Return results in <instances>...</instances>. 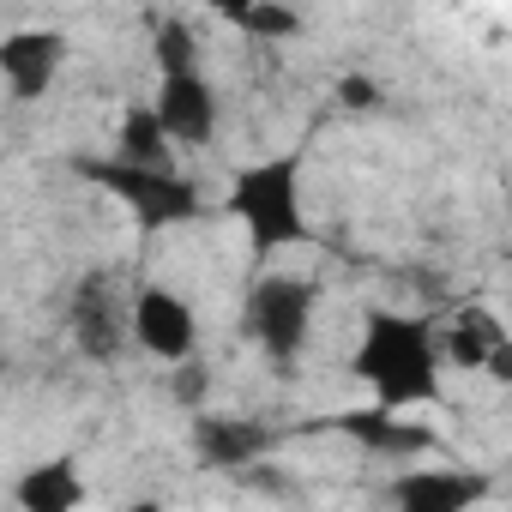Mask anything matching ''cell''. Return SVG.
Returning <instances> with one entry per match:
<instances>
[{
    "label": "cell",
    "instance_id": "cell-1",
    "mask_svg": "<svg viewBox=\"0 0 512 512\" xmlns=\"http://www.w3.org/2000/svg\"><path fill=\"white\" fill-rule=\"evenodd\" d=\"M356 374H362V386L374 392V404L386 416H404V410L440 398L434 326L410 320V314H392V308H374L368 326H362V344H356Z\"/></svg>",
    "mask_w": 512,
    "mask_h": 512
},
{
    "label": "cell",
    "instance_id": "cell-2",
    "mask_svg": "<svg viewBox=\"0 0 512 512\" xmlns=\"http://www.w3.org/2000/svg\"><path fill=\"white\" fill-rule=\"evenodd\" d=\"M229 211L241 217L253 253H278L308 235V205H302V157H266L247 163L229 181Z\"/></svg>",
    "mask_w": 512,
    "mask_h": 512
},
{
    "label": "cell",
    "instance_id": "cell-3",
    "mask_svg": "<svg viewBox=\"0 0 512 512\" xmlns=\"http://www.w3.org/2000/svg\"><path fill=\"white\" fill-rule=\"evenodd\" d=\"M314 308H320V290H314L308 278L272 272V278L253 284V296H247V338L260 344L278 368H290V362H302V350H308Z\"/></svg>",
    "mask_w": 512,
    "mask_h": 512
},
{
    "label": "cell",
    "instance_id": "cell-4",
    "mask_svg": "<svg viewBox=\"0 0 512 512\" xmlns=\"http://www.w3.org/2000/svg\"><path fill=\"white\" fill-rule=\"evenodd\" d=\"M85 175H91L103 193H115V199L139 217L145 235L175 229V223H193V217L205 211L199 187H193L181 169H127V163L109 157V163H85Z\"/></svg>",
    "mask_w": 512,
    "mask_h": 512
},
{
    "label": "cell",
    "instance_id": "cell-5",
    "mask_svg": "<svg viewBox=\"0 0 512 512\" xmlns=\"http://www.w3.org/2000/svg\"><path fill=\"white\" fill-rule=\"evenodd\" d=\"M127 338H133L145 356H157V362H169V368H187V362L199 356V314H193V302L175 296L169 284H145V290L127 296Z\"/></svg>",
    "mask_w": 512,
    "mask_h": 512
},
{
    "label": "cell",
    "instance_id": "cell-6",
    "mask_svg": "<svg viewBox=\"0 0 512 512\" xmlns=\"http://www.w3.org/2000/svg\"><path fill=\"white\" fill-rule=\"evenodd\" d=\"M151 109V121L163 127V139H169V151H181V145H211L217 139V91H211V79L193 67V73H163L157 79V97L145 103Z\"/></svg>",
    "mask_w": 512,
    "mask_h": 512
},
{
    "label": "cell",
    "instance_id": "cell-7",
    "mask_svg": "<svg viewBox=\"0 0 512 512\" xmlns=\"http://www.w3.org/2000/svg\"><path fill=\"white\" fill-rule=\"evenodd\" d=\"M73 344L91 362H115L127 350V290H115L109 272H91L73 290Z\"/></svg>",
    "mask_w": 512,
    "mask_h": 512
},
{
    "label": "cell",
    "instance_id": "cell-8",
    "mask_svg": "<svg viewBox=\"0 0 512 512\" xmlns=\"http://www.w3.org/2000/svg\"><path fill=\"white\" fill-rule=\"evenodd\" d=\"M61 61H67V37H61V31H43V25L13 31L7 43H0V79H7V91L25 97V103L55 85Z\"/></svg>",
    "mask_w": 512,
    "mask_h": 512
},
{
    "label": "cell",
    "instance_id": "cell-9",
    "mask_svg": "<svg viewBox=\"0 0 512 512\" xmlns=\"http://www.w3.org/2000/svg\"><path fill=\"white\" fill-rule=\"evenodd\" d=\"M440 344V356L446 362H458V368H482V374H506V326L494 320V314H482V308H464L452 326H446V338H434Z\"/></svg>",
    "mask_w": 512,
    "mask_h": 512
},
{
    "label": "cell",
    "instance_id": "cell-10",
    "mask_svg": "<svg viewBox=\"0 0 512 512\" xmlns=\"http://www.w3.org/2000/svg\"><path fill=\"white\" fill-rule=\"evenodd\" d=\"M482 494H488V482L470 470H416L398 482L392 512H470Z\"/></svg>",
    "mask_w": 512,
    "mask_h": 512
},
{
    "label": "cell",
    "instance_id": "cell-11",
    "mask_svg": "<svg viewBox=\"0 0 512 512\" xmlns=\"http://www.w3.org/2000/svg\"><path fill=\"white\" fill-rule=\"evenodd\" d=\"M193 446H199V458L211 470H247V464H260L272 452V434L260 422H247V416H205Z\"/></svg>",
    "mask_w": 512,
    "mask_h": 512
},
{
    "label": "cell",
    "instance_id": "cell-12",
    "mask_svg": "<svg viewBox=\"0 0 512 512\" xmlns=\"http://www.w3.org/2000/svg\"><path fill=\"white\" fill-rule=\"evenodd\" d=\"M13 500H19V512H79L85 506V470H79V458L61 452V458L31 464L19 476Z\"/></svg>",
    "mask_w": 512,
    "mask_h": 512
},
{
    "label": "cell",
    "instance_id": "cell-13",
    "mask_svg": "<svg viewBox=\"0 0 512 512\" xmlns=\"http://www.w3.org/2000/svg\"><path fill=\"white\" fill-rule=\"evenodd\" d=\"M115 163H127V169H175V151H169L163 127L151 121V109H133V115L121 121V133H115Z\"/></svg>",
    "mask_w": 512,
    "mask_h": 512
},
{
    "label": "cell",
    "instance_id": "cell-14",
    "mask_svg": "<svg viewBox=\"0 0 512 512\" xmlns=\"http://www.w3.org/2000/svg\"><path fill=\"white\" fill-rule=\"evenodd\" d=\"M193 67H199L193 25H187V19H163V25H157V79H163V73H193Z\"/></svg>",
    "mask_w": 512,
    "mask_h": 512
},
{
    "label": "cell",
    "instance_id": "cell-15",
    "mask_svg": "<svg viewBox=\"0 0 512 512\" xmlns=\"http://www.w3.org/2000/svg\"><path fill=\"white\" fill-rule=\"evenodd\" d=\"M223 19L247 37H296L302 31V13H290V7H229Z\"/></svg>",
    "mask_w": 512,
    "mask_h": 512
},
{
    "label": "cell",
    "instance_id": "cell-16",
    "mask_svg": "<svg viewBox=\"0 0 512 512\" xmlns=\"http://www.w3.org/2000/svg\"><path fill=\"white\" fill-rule=\"evenodd\" d=\"M344 103L350 109H374L380 103V85L374 79H344Z\"/></svg>",
    "mask_w": 512,
    "mask_h": 512
},
{
    "label": "cell",
    "instance_id": "cell-17",
    "mask_svg": "<svg viewBox=\"0 0 512 512\" xmlns=\"http://www.w3.org/2000/svg\"><path fill=\"white\" fill-rule=\"evenodd\" d=\"M127 512H169L163 500H139V506H127Z\"/></svg>",
    "mask_w": 512,
    "mask_h": 512
}]
</instances>
